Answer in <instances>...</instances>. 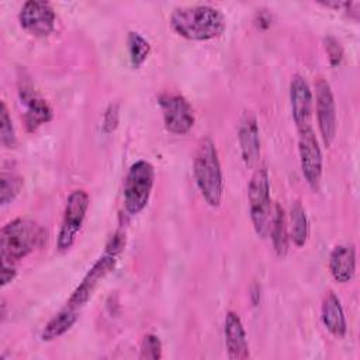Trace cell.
I'll return each instance as SVG.
<instances>
[{"instance_id":"obj_1","label":"cell","mask_w":360,"mask_h":360,"mask_svg":"<svg viewBox=\"0 0 360 360\" xmlns=\"http://www.w3.org/2000/svg\"><path fill=\"white\" fill-rule=\"evenodd\" d=\"M176 34L190 41H210L224 34L226 20L221 10L208 4L177 7L170 15Z\"/></svg>"},{"instance_id":"obj_2","label":"cell","mask_w":360,"mask_h":360,"mask_svg":"<svg viewBox=\"0 0 360 360\" xmlns=\"http://www.w3.org/2000/svg\"><path fill=\"white\" fill-rule=\"evenodd\" d=\"M193 174L201 197L210 207H218L224 194V176L217 146L211 138L200 141L193 160Z\"/></svg>"},{"instance_id":"obj_3","label":"cell","mask_w":360,"mask_h":360,"mask_svg":"<svg viewBox=\"0 0 360 360\" xmlns=\"http://www.w3.org/2000/svg\"><path fill=\"white\" fill-rule=\"evenodd\" d=\"M45 238V229L32 219L15 218L7 222L0 232L1 262L14 264L39 248Z\"/></svg>"},{"instance_id":"obj_4","label":"cell","mask_w":360,"mask_h":360,"mask_svg":"<svg viewBox=\"0 0 360 360\" xmlns=\"http://www.w3.org/2000/svg\"><path fill=\"white\" fill-rule=\"evenodd\" d=\"M249 212L253 228L260 238H266L271 225V198H270V179L264 165L257 166L250 177L248 187Z\"/></svg>"},{"instance_id":"obj_5","label":"cell","mask_w":360,"mask_h":360,"mask_svg":"<svg viewBox=\"0 0 360 360\" xmlns=\"http://www.w3.org/2000/svg\"><path fill=\"white\" fill-rule=\"evenodd\" d=\"M155 184V169L143 159L136 160L128 169L124 181V207L129 215L139 214L149 202Z\"/></svg>"},{"instance_id":"obj_6","label":"cell","mask_w":360,"mask_h":360,"mask_svg":"<svg viewBox=\"0 0 360 360\" xmlns=\"http://www.w3.org/2000/svg\"><path fill=\"white\" fill-rule=\"evenodd\" d=\"M120 255L121 253L110 248H105L104 253L93 263V266L89 269V271L80 281V284L73 290L69 300L66 301V307L79 312L91 298L93 292L100 285V283L115 269Z\"/></svg>"},{"instance_id":"obj_7","label":"cell","mask_w":360,"mask_h":360,"mask_svg":"<svg viewBox=\"0 0 360 360\" xmlns=\"http://www.w3.org/2000/svg\"><path fill=\"white\" fill-rule=\"evenodd\" d=\"M89 204H90V197L83 188L73 190L68 195L60 229L56 239V246L59 250L65 252L73 246L76 236L84 222Z\"/></svg>"},{"instance_id":"obj_8","label":"cell","mask_w":360,"mask_h":360,"mask_svg":"<svg viewBox=\"0 0 360 360\" xmlns=\"http://www.w3.org/2000/svg\"><path fill=\"white\" fill-rule=\"evenodd\" d=\"M165 128L174 135L187 134L195 122L194 110L188 100L179 93H162L158 97Z\"/></svg>"},{"instance_id":"obj_9","label":"cell","mask_w":360,"mask_h":360,"mask_svg":"<svg viewBox=\"0 0 360 360\" xmlns=\"http://www.w3.org/2000/svg\"><path fill=\"white\" fill-rule=\"evenodd\" d=\"M18 97L25 107L24 124L28 132H35L41 125L52 120L53 112L51 105L35 91L34 84L25 72H21L18 76Z\"/></svg>"},{"instance_id":"obj_10","label":"cell","mask_w":360,"mask_h":360,"mask_svg":"<svg viewBox=\"0 0 360 360\" xmlns=\"http://www.w3.org/2000/svg\"><path fill=\"white\" fill-rule=\"evenodd\" d=\"M298 155L304 179L311 188L316 190L323 170V156L312 128L298 132Z\"/></svg>"},{"instance_id":"obj_11","label":"cell","mask_w":360,"mask_h":360,"mask_svg":"<svg viewBox=\"0 0 360 360\" xmlns=\"http://www.w3.org/2000/svg\"><path fill=\"white\" fill-rule=\"evenodd\" d=\"M315 112L321 138L325 146H330L336 135V105L330 84L323 77L315 82Z\"/></svg>"},{"instance_id":"obj_12","label":"cell","mask_w":360,"mask_h":360,"mask_svg":"<svg viewBox=\"0 0 360 360\" xmlns=\"http://www.w3.org/2000/svg\"><path fill=\"white\" fill-rule=\"evenodd\" d=\"M20 25L34 37H48L55 30L56 14L51 3L42 0H28L18 13Z\"/></svg>"},{"instance_id":"obj_13","label":"cell","mask_w":360,"mask_h":360,"mask_svg":"<svg viewBox=\"0 0 360 360\" xmlns=\"http://www.w3.org/2000/svg\"><path fill=\"white\" fill-rule=\"evenodd\" d=\"M290 105L297 131L312 128L314 97L312 90L304 76L295 73L290 82Z\"/></svg>"},{"instance_id":"obj_14","label":"cell","mask_w":360,"mask_h":360,"mask_svg":"<svg viewBox=\"0 0 360 360\" xmlns=\"http://www.w3.org/2000/svg\"><path fill=\"white\" fill-rule=\"evenodd\" d=\"M238 139L245 165L256 167L260 159V136L257 120L250 111H245L239 121Z\"/></svg>"},{"instance_id":"obj_15","label":"cell","mask_w":360,"mask_h":360,"mask_svg":"<svg viewBox=\"0 0 360 360\" xmlns=\"http://www.w3.org/2000/svg\"><path fill=\"white\" fill-rule=\"evenodd\" d=\"M225 333V346L226 353L231 360H245L250 357L249 343L246 332L239 315L233 311H229L225 316L224 323Z\"/></svg>"},{"instance_id":"obj_16","label":"cell","mask_w":360,"mask_h":360,"mask_svg":"<svg viewBox=\"0 0 360 360\" xmlns=\"http://www.w3.org/2000/svg\"><path fill=\"white\" fill-rule=\"evenodd\" d=\"M329 271L339 284L353 280L356 273V249L354 245H338L329 255Z\"/></svg>"},{"instance_id":"obj_17","label":"cell","mask_w":360,"mask_h":360,"mask_svg":"<svg viewBox=\"0 0 360 360\" xmlns=\"http://www.w3.org/2000/svg\"><path fill=\"white\" fill-rule=\"evenodd\" d=\"M321 319L323 326L335 338H343L347 332V321L339 297L333 291H328L321 305Z\"/></svg>"},{"instance_id":"obj_18","label":"cell","mask_w":360,"mask_h":360,"mask_svg":"<svg viewBox=\"0 0 360 360\" xmlns=\"http://www.w3.org/2000/svg\"><path fill=\"white\" fill-rule=\"evenodd\" d=\"M270 236H271V243L276 255L278 257H285L288 252V226H287V219L284 210L280 204H276L274 211H273V218H271V225H270Z\"/></svg>"},{"instance_id":"obj_19","label":"cell","mask_w":360,"mask_h":360,"mask_svg":"<svg viewBox=\"0 0 360 360\" xmlns=\"http://www.w3.org/2000/svg\"><path fill=\"white\" fill-rule=\"evenodd\" d=\"M79 319V312L75 309L68 308L66 305L53 316L48 321L45 328L42 329L41 339L44 342H51L62 335H65Z\"/></svg>"},{"instance_id":"obj_20","label":"cell","mask_w":360,"mask_h":360,"mask_svg":"<svg viewBox=\"0 0 360 360\" xmlns=\"http://www.w3.org/2000/svg\"><path fill=\"white\" fill-rule=\"evenodd\" d=\"M290 239L297 248L305 246L309 235V226H308V218L305 208L300 201H294L291 204L290 210V231H288Z\"/></svg>"},{"instance_id":"obj_21","label":"cell","mask_w":360,"mask_h":360,"mask_svg":"<svg viewBox=\"0 0 360 360\" xmlns=\"http://www.w3.org/2000/svg\"><path fill=\"white\" fill-rule=\"evenodd\" d=\"M127 45L132 68H141L150 53L149 42L139 32L129 31L127 35Z\"/></svg>"},{"instance_id":"obj_22","label":"cell","mask_w":360,"mask_h":360,"mask_svg":"<svg viewBox=\"0 0 360 360\" xmlns=\"http://www.w3.org/2000/svg\"><path fill=\"white\" fill-rule=\"evenodd\" d=\"M22 177L15 173L3 172L0 176V202L1 205H7L20 194L22 188Z\"/></svg>"},{"instance_id":"obj_23","label":"cell","mask_w":360,"mask_h":360,"mask_svg":"<svg viewBox=\"0 0 360 360\" xmlns=\"http://www.w3.org/2000/svg\"><path fill=\"white\" fill-rule=\"evenodd\" d=\"M0 141H1V145L7 149H13L17 145V136H15L13 120L8 114V110L4 101H1V112H0Z\"/></svg>"},{"instance_id":"obj_24","label":"cell","mask_w":360,"mask_h":360,"mask_svg":"<svg viewBox=\"0 0 360 360\" xmlns=\"http://www.w3.org/2000/svg\"><path fill=\"white\" fill-rule=\"evenodd\" d=\"M162 357V342L153 333H146L139 346V359L158 360Z\"/></svg>"},{"instance_id":"obj_25","label":"cell","mask_w":360,"mask_h":360,"mask_svg":"<svg viewBox=\"0 0 360 360\" xmlns=\"http://www.w3.org/2000/svg\"><path fill=\"white\" fill-rule=\"evenodd\" d=\"M323 44H325V51H326V55L329 58V62L332 66H339L342 59H343V49H342V45L340 42L332 37V35H328L323 38Z\"/></svg>"},{"instance_id":"obj_26","label":"cell","mask_w":360,"mask_h":360,"mask_svg":"<svg viewBox=\"0 0 360 360\" xmlns=\"http://www.w3.org/2000/svg\"><path fill=\"white\" fill-rule=\"evenodd\" d=\"M118 121H120V105L117 103H111L103 115V131L105 134L114 132L115 128L118 127Z\"/></svg>"},{"instance_id":"obj_27","label":"cell","mask_w":360,"mask_h":360,"mask_svg":"<svg viewBox=\"0 0 360 360\" xmlns=\"http://www.w3.org/2000/svg\"><path fill=\"white\" fill-rule=\"evenodd\" d=\"M15 276H17V270H15L14 264L1 262V287L4 288L8 283H11L14 280Z\"/></svg>"}]
</instances>
